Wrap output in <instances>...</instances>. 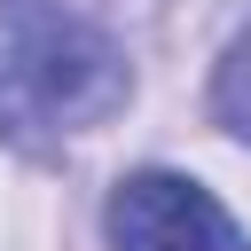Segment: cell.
<instances>
[{"mask_svg":"<svg viewBox=\"0 0 251 251\" xmlns=\"http://www.w3.org/2000/svg\"><path fill=\"white\" fill-rule=\"evenodd\" d=\"M126 94H133V71L102 31H86L78 16H63L47 0H16L8 47H0V118L8 126L86 133Z\"/></svg>","mask_w":251,"mask_h":251,"instance_id":"6da1fadb","label":"cell"},{"mask_svg":"<svg viewBox=\"0 0 251 251\" xmlns=\"http://www.w3.org/2000/svg\"><path fill=\"white\" fill-rule=\"evenodd\" d=\"M110 251H251L243 227L227 220V204L188 180V173H165V165H141L110 188Z\"/></svg>","mask_w":251,"mask_h":251,"instance_id":"7a4b0ae2","label":"cell"},{"mask_svg":"<svg viewBox=\"0 0 251 251\" xmlns=\"http://www.w3.org/2000/svg\"><path fill=\"white\" fill-rule=\"evenodd\" d=\"M212 118L251 141V24L227 39V55H220V71H212Z\"/></svg>","mask_w":251,"mask_h":251,"instance_id":"3957f363","label":"cell"}]
</instances>
